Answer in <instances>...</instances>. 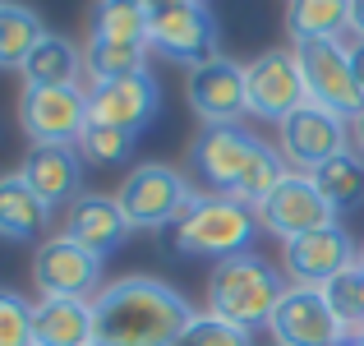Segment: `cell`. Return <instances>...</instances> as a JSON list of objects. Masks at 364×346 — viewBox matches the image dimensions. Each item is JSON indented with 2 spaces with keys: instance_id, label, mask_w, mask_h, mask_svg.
<instances>
[{
  "instance_id": "cell-1",
  "label": "cell",
  "mask_w": 364,
  "mask_h": 346,
  "mask_svg": "<svg viewBox=\"0 0 364 346\" xmlns=\"http://www.w3.org/2000/svg\"><path fill=\"white\" fill-rule=\"evenodd\" d=\"M92 346H176L198 319L194 305L157 277H120L92 300Z\"/></svg>"
},
{
  "instance_id": "cell-2",
  "label": "cell",
  "mask_w": 364,
  "mask_h": 346,
  "mask_svg": "<svg viewBox=\"0 0 364 346\" xmlns=\"http://www.w3.org/2000/svg\"><path fill=\"white\" fill-rule=\"evenodd\" d=\"M189 167L194 176H203L208 194H226V199H240V204L258 208L286 176V157L263 143L258 134L240 130V125H217V130H203L189 148Z\"/></svg>"
},
{
  "instance_id": "cell-3",
  "label": "cell",
  "mask_w": 364,
  "mask_h": 346,
  "mask_svg": "<svg viewBox=\"0 0 364 346\" xmlns=\"http://www.w3.org/2000/svg\"><path fill=\"white\" fill-rule=\"evenodd\" d=\"M286 291L291 282L272 263H263L258 254H231L208 273V314L254 332L272 323Z\"/></svg>"
},
{
  "instance_id": "cell-4",
  "label": "cell",
  "mask_w": 364,
  "mask_h": 346,
  "mask_svg": "<svg viewBox=\"0 0 364 346\" xmlns=\"http://www.w3.org/2000/svg\"><path fill=\"white\" fill-rule=\"evenodd\" d=\"M258 213L240 199L226 194H198L189 204V213L176 222V249L180 254H208V258H231V254H249L258 236Z\"/></svg>"
},
{
  "instance_id": "cell-5",
  "label": "cell",
  "mask_w": 364,
  "mask_h": 346,
  "mask_svg": "<svg viewBox=\"0 0 364 346\" xmlns=\"http://www.w3.org/2000/svg\"><path fill=\"white\" fill-rule=\"evenodd\" d=\"M148 46L185 70H198L222 56V33L203 0H157L148 9Z\"/></svg>"
},
{
  "instance_id": "cell-6",
  "label": "cell",
  "mask_w": 364,
  "mask_h": 346,
  "mask_svg": "<svg viewBox=\"0 0 364 346\" xmlns=\"http://www.w3.org/2000/svg\"><path fill=\"white\" fill-rule=\"evenodd\" d=\"M295 61H300L304 88H309V102L337 111L341 120L355 125L364 115V83L355 70V56L341 37H314V42H295L291 46Z\"/></svg>"
},
{
  "instance_id": "cell-7",
  "label": "cell",
  "mask_w": 364,
  "mask_h": 346,
  "mask_svg": "<svg viewBox=\"0 0 364 346\" xmlns=\"http://www.w3.org/2000/svg\"><path fill=\"white\" fill-rule=\"evenodd\" d=\"M116 199H120V208H124V217H129L134 231H157V226H176L198 194L189 189V180L180 176L176 167H166V162H143V167H134L129 176L120 180Z\"/></svg>"
},
{
  "instance_id": "cell-8",
  "label": "cell",
  "mask_w": 364,
  "mask_h": 346,
  "mask_svg": "<svg viewBox=\"0 0 364 346\" xmlns=\"http://www.w3.org/2000/svg\"><path fill=\"white\" fill-rule=\"evenodd\" d=\"M88 93L83 88H33L23 83L18 93V130L33 139V148L42 143H79V134L88 130Z\"/></svg>"
},
{
  "instance_id": "cell-9",
  "label": "cell",
  "mask_w": 364,
  "mask_h": 346,
  "mask_svg": "<svg viewBox=\"0 0 364 346\" xmlns=\"http://www.w3.org/2000/svg\"><path fill=\"white\" fill-rule=\"evenodd\" d=\"M245 83H249V115L258 120H291L300 107H309V88H304V74H300V61L295 51H272L254 56L245 65Z\"/></svg>"
},
{
  "instance_id": "cell-10",
  "label": "cell",
  "mask_w": 364,
  "mask_h": 346,
  "mask_svg": "<svg viewBox=\"0 0 364 346\" xmlns=\"http://www.w3.org/2000/svg\"><path fill=\"white\" fill-rule=\"evenodd\" d=\"M33 282L42 286V295L97 300V291H102V258L60 231V236H46L42 245H37V254H33Z\"/></svg>"
},
{
  "instance_id": "cell-11",
  "label": "cell",
  "mask_w": 364,
  "mask_h": 346,
  "mask_svg": "<svg viewBox=\"0 0 364 346\" xmlns=\"http://www.w3.org/2000/svg\"><path fill=\"white\" fill-rule=\"evenodd\" d=\"M350 120H341L337 111L318 107V102H309V107H300L291 115V120L277 125V139H282V157L291 171H304V176H314V171L323 167V162H332L337 152H346L350 143Z\"/></svg>"
},
{
  "instance_id": "cell-12",
  "label": "cell",
  "mask_w": 364,
  "mask_h": 346,
  "mask_svg": "<svg viewBox=\"0 0 364 346\" xmlns=\"http://www.w3.org/2000/svg\"><path fill=\"white\" fill-rule=\"evenodd\" d=\"M254 213H258V222H263V231H272V236H282V240L337 226V208L323 199V189L314 185V176H304V171H291Z\"/></svg>"
},
{
  "instance_id": "cell-13",
  "label": "cell",
  "mask_w": 364,
  "mask_h": 346,
  "mask_svg": "<svg viewBox=\"0 0 364 346\" xmlns=\"http://www.w3.org/2000/svg\"><path fill=\"white\" fill-rule=\"evenodd\" d=\"M360 245L346 236V226H323L309 231V236H295L282 240V268L291 277V286H328L332 277H341L346 268H355Z\"/></svg>"
},
{
  "instance_id": "cell-14",
  "label": "cell",
  "mask_w": 364,
  "mask_h": 346,
  "mask_svg": "<svg viewBox=\"0 0 364 346\" xmlns=\"http://www.w3.org/2000/svg\"><path fill=\"white\" fill-rule=\"evenodd\" d=\"M185 93H189V107H194V115L208 125V130H217V125H240L245 115H249L245 65L231 61V56H217V61L189 70Z\"/></svg>"
},
{
  "instance_id": "cell-15",
  "label": "cell",
  "mask_w": 364,
  "mask_h": 346,
  "mask_svg": "<svg viewBox=\"0 0 364 346\" xmlns=\"http://www.w3.org/2000/svg\"><path fill=\"white\" fill-rule=\"evenodd\" d=\"M277 346H341L346 342V328L332 314L328 295L318 286H291L277 305L272 323H267Z\"/></svg>"
},
{
  "instance_id": "cell-16",
  "label": "cell",
  "mask_w": 364,
  "mask_h": 346,
  "mask_svg": "<svg viewBox=\"0 0 364 346\" xmlns=\"http://www.w3.org/2000/svg\"><path fill=\"white\" fill-rule=\"evenodd\" d=\"M161 102V88L152 74H134V79H116V83H92L88 88V111L97 125H111V130H124L139 139L152 125Z\"/></svg>"
},
{
  "instance_id": "cell-17",
  "label": "cell",
  "mask_w": 364,
  "mask_h": 346,
  "mask_svg": "<svg viewBox=\"0 0 364 346\" xmlns=\"http://www.w3.org/2000/svg\"><path fill=\"white\" fill-rule=\"evenodd\" d=\"M18 176L28 180V189H33L46 208L74 204V199H79V185H83V152L74 148V143H42V148H28Z\"/></svg>"
},
{
  "instance_id": "cell-18",
  "label": "cell",
  "mask_w": 364,
  "mask_h": 346,
  "mask_svg": "<svg viewBox=\"0 0 364 346\" xmlns=\"http://www.w3.org/2000/svg\"><path fill=\"white\" fill-rule=\"evenodd\" d=\"M129 217H124L120 199L111 194H79L70 204V217H65V236L79 240L83 249H92L97 258H107L111 249L124 245V236H129Z\"/></svg>"
},
{
  "instance_id": "cell-19",
  "label": "cell",
  "mask_w": 364,
  "mask_h": 346,
  "mask_svg": "<svg viewBox=\"0 0 364 346\" xmlns=\"http://www.w3.org/2000/svg\"><path fill=\"white\" fill-rule=\"evenodd\" d=\"M97 319L92 300H70V295H42L33 310V346H92Z\"/></svg>"
},
{
  "instance_id": "cell-20",
  "label": "cell",
  "mask_w": 364,
  "mask_h": 346,
  "mask_svg": "<svg viewBox=\"0 0 364 346\" xmlns=\"http://www.w3.org/2000/svg\"><path fill=\"white\" fill-rule=\"evenodd\" d=\"M46 222H51V208L28 189V180L18 171L0 176V240H18V245L37 240L42 245Z\"/></svg>"
},
{
  "instance_id": "cell-21",
  "label": "cell",
  "mask_w": 364,
  "mask_h": 346,
  "mask_svg": "<svg viewBox=\"0 0 364 346\" xmlns=\"http://www.w3.org/2000/svg\"><path fill=\"white\" fill-rule=\"evenodd\" d=\"M79 70H83V56L70 37L60 33H46L42 42L33 46V56L23 61V83L33 88H79Z\"/></svg>"
},
{
  "instance_id": "cell-22",
  "label": "cell",
  "mask_w": 364,
  "mask_h": 346,
  "mask_svg": "<svg viewBox=\"0 0 364 346\" xmlns=\"http://www.w3.org/2000/svg\"><path fill=\"white\" fill-rule=\"evenodd\" d=\"M148 42H102L88 37L83 46V70L92 83H116V79H134V74H148Z\"/></svg>"
},
{
  "instance_id": "cell-23",
  "label": "cell",
  "mask_w": 364,
  "mask_h": 346,
  "mask_svg": "<svg viewBox=\"0 0 364 346\" xmlns=\"http://www.w3.org/2000/svg\"><path fill=\"white\" fill-rule=\"evenodd\" d=\"M46 37L42 14L18 0H0V70H23L33 46Z\"/></svg>"
},
{
  "instance_id": "cell-24",
  "label": "cell",
  "mask_w": 364,
  "mask_h": 346,
  "mask_svg": "<svg viewBox=\"0 0 364 346\" xmlns=\"http://www.w3.org/2000/svg\"><path fill=\"white\" fill-rule=\"evenodd\" d=\"M341 28H350V0H291L286 5V33H291V42L341 37Z\"/></svg>"
},
{
  "instance_id": "cell-25",
  "label": "cell",
  "mask_w": 364,
  "mask_h": 346,
  "mask_svg": "<svg viewBox=\"0 0 364 346\" xmlns=\"http://www.w3.org/2000/svg\"><path fill=\"white\" fill-rule=\"evenodd\" d=\"M88 37H102V42H148V5H139V0H92Z\"/></svg>"
},
{
  "instance_id": "cell-26",
  "label": "cell",
  "mask_w": 364,
  "mask_h": 346,
  "mask_svg": "<svg viewBox=\"0 0 364 346\" xmlns=\"http://www.w3.org/2000/svg\"><path fill=\"white\" fill-rule=\"evenodd\" d=\"M314 185L323 189V199H328L337 213H350V208H364V157L360 152H337L332 162H323L318 171H314Z\"/></svg>"
},
{
  "instance_id": "cell-27",
  "label": "cell",
  "mask_w": 364,
  "mask_h": 346,
  "mask_svg": "<svg viewBox=\"0 0 364 346\" xmlns=\"http://www.w3.org/2000/svg\"><path fill=\"white\" fill-rule=\"evenodd\" d=\"M323 295H328L332 314L341 319V328H346V337H364V268H346L341 277H332L328 286H323Z\"/></svg>"
},
{
  "instance_id": "cell-28",
  "label": "cell",
  "mask_w": 364,
  "mask_h": 346,
  "mask_svg": "<svg viewBox=\"0 0 364 346\" xmlns=\"http://www.w3.org/2000/svg\"><path fill=\"white\" fill-rule=\"evenodd\" d=\"M74 148H79L83 162H92V167H120V162H129V152H134V134L88 120V130L79 134V143H74Z\"/></svg>"
},
{
  "instance_id": "cell-29",
  "label": "cell",
  "mask_w": 364,
  "mask_h": 346,
  "mask_svg": "<svg viewBox=\"0 0 364 346\" xmlns=\"http://www.w3.org/2000/svg\"><path fill=\"white\" fill-rule=\"evenodd\" d=\"M176 346H254V332L235 328V323L217 319V314H198Z\"/></svg>"
},
{
  "instance_id": "cell-30",
  "label": "cell",
  "mask_w": 364,
  "mask_h": 346,
  "mask_svg": "<svg viewBox=\"0 0 364 346\" xmlns=\"http://www.w3.org/2000/svg\"><path fill=\"white\" fill-rule=\"evenodd\" d=\"M33 310L18 291L0 286V346H33Z\"/></svg>"
},
{
  "instance_id": "cell-31",
  "label": "cell",
  "mask_w": 364,
  "mask_h": 346,
  "mask_svg": "<svg viewBox=\"0 0 364 346\" xmlns=\"http://www.w3.org/2000/svg\"><path fill=\"white\" fill-rule=\"evenodd\" d=\"M350 33L355 42H364V0H350Z\"/></svg>"
},
{
  "instance_id": "cell-32",
  "label": "cell",
  "mask_w": 364,
  "mask_h": 346,
  "mask_svg": "<svg viewBox=\"0 0 364 346\" xmlns=\"http://www.w3.org/2000/svg\"><path fill=\"white\" fill-rule=\"evenodd\" d=\"M350 139H355V152H360V157H364V115H360L355 125H350Z\"/></svg>"
},
{
  "instance_id": "cell-33",
  "label": "cell",
  "mask_w": 364,
  "mask_h": 346,
  "mask_svg": "<svg viewBox=\"0 0 364 346\" xmlns=\"http://www.w3.org/2000/svg\"><path fill=\"white\" fill-rule=\"evenodd\" d=\"M350 56H355V70H360V83H364V42H350Z\"/></svg>"
},
{
  "instance_id": "cell-34",
  "label": "cell",
  "mask_w": 364,
  "mask_h": 346,
  "mask_svg": "<svg viewBox=\"0 0 364 346\" xmlns=\"http://www.w3.org/2000/svg\"><path fill=\"white\" fill-rule=\"evenodd\" d=\"M341 346H364V342H360V337H346V342H341Z\"/></svg>"
},
{
  "instance_id": "cell-35",
  "label": "cell",
  "mask_w": 364,
  "mask_h": 346,
  "mask_svg": "<svg viewBox=\"0 0 364 346\" xmlns=\"http://www.w3.org/2000/svg\"><path fill=\"white\" fill-rule=\"evenodd\" d=\"M355 263H360V268H364V245H360V258H355Z\"/></svg>"
},
{
  "instance_id": "cell-36",
  "label": "cell",
  "mask_w": 364,
  "mask_h": 346,
  "mask_svg": "<svg viewBox=\"0 0 364 346\" xmlns=\"http://www.w3.org/2000/svg\"><path fill=\"white\" fill-rule=\"evenodd\" d=\"M139 5H148V9H152V5H157V0H139Z\"/></svg>"
},
{
  "instance_id": "cell-37",
  "label": "cell",
  "mask_w": 364,
  "mask_h": 346,
  "mask_svg": "<svg viewBox=\"0 0 364 346\" xmlns=\"http://www.w3.org/2000/svg\"><path fill=\"white\" fill-rule=\"evenodd\" d=\"M203 5H208V0H203Z\"/></svg>"
},
{
  "instance_id": "cell-38",
  "label": "cell",
  "mask_w": 364,
  "mask_h": 346,
  "mask_svg": "<svg viewBox=\"0 0 364 346\" xmlns=\"http://www.w3.org/2000/svg\"><path fill=\"white\" fill-rule=\"evenodd\" d=\"M360 342H364V337H360Z\"/></svg>"
}]
</instances>
